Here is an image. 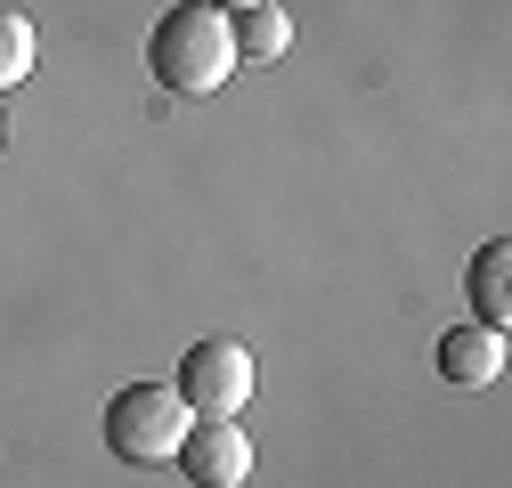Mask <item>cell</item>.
I'll return each instance as SVG.
<instances>
[{"mask_svg": "<svg viewBox=\"0 0 512 488\" xmlns=\"http://www.w3.org/2000/svg\"><path fill=\"white\" fill-rule=\"evenodd\" d=\"M147 66L171 98H212L228 74H236V41H228V17L204 9V0H179V9L155 17L147 33Z\"/></svg>", "mask_w": 512, "mask_h": 488, "instance_id": "cell-1", "label": "cell"}, {"mask_svg": "<svg viewBox=\"0 0 512 488\" xmlns=\"http://www.w3.org/2000/svg\"><path fill=\"white\" fill-rule=\"evenodd\" d=\"M204 9H220V17H236V9H261V0H204Z\"/></svg>", "mask_w": 512, "mask_h": 488, "instance_id": "cell-9", "label": "cell"}, {"mask_svg": "<svg viewBox=\"0 0 512 488\" xmlns=\"http://www.w3.org/2000/svg\"><path fill=\"white\" fill-rule=\"evenodd\" d=\"M464 301H472V326H512V244L504 236H488L480 253H472V269H464Z\"/></svg>", "mask_w": 512, "mask_h": 488, "instance_id": "cell-5", "label": "cell"}, {"mask_svg": "<svg viewBox=\"0 0 512 488\" xmlns=\"http://www.w3.org/2000/svg\"><path fill=\"white\" fill-rule=\"evenodd\" d=\"M179 399H187L196 423H236L252 407V350L228 342V334H204L179 358Z\"/></svg>", "mask_w": 512, "mask_h": 488, "instance_id": "cell-3", "label": "cell"}, {"mask_svg": "<svg viewBox=\"0 0 512 488\" xmlns=\"http://www.w3.org/2000/svg\"><path fill=\"white\" fill-rule=\"evenodd\" d=\"M439 375L464 383V391L496 383V375H504V334H496V326H472V318L447 326V334H439Z\"/></svg>", "mask_w": 512, "mask_h": 488, "instance_id": "cell-6", "label": "cell"}, {"mask_svg": "<svg viewBox=\"0 0 512 488\" xmlns=\"http://www.w3.org/2000/svg\"><path fill=\"white\" fill-rule=\"evenodd\" d=\"M187 423L196 415H187L179 383H122L106 399V448L122 464H171L179 440H187Z\"/></svg>", "mask_w": 512, "mask_h": 488, "instance_id": "cell-2", "label": "cell"}, {"mask_svg": "<svg viewBox=\"0 0 512 488\" xmlns=\"http://www.w3.org/2000/svg\"><path fill=\"white\" fill-rule=\"evenodd\" d=\"M228 41H236V57H285V49H293V17L277 9V0H261V9H236Z\"/></svg>", "mask_w": 512, "mask_h": 488, "instance_id": "cell-7", "label": "cell"}, {"mask_svg": "<svg viewBox=\"0 0 512 488\" xmlns=\"http://www.w3.org/2000/svg\"><path fill=\"white\" fill-rule=\"evenodd\" d=\"M196 488H244V472H252V440L236 432V423H187V440H179V456H171Z\"/></svg>", "mask_w": 512, "mask_h": 488, "instance_id": "cell-4", "label": "cell"}, {"mask_svg": "<svg viewBox=\"0 0 512 488\" xmlns=\"http://www.w3.org/2000/svg\"><path fill=\"white\" fill-rule=\"evenodd\" d=\"M25 74H33V25L9 9V0H0V90L25 82Z\"/></svg>", "mask_w": 512, "mask_h": 488, "instance_id": "cell-8", "label": "cell"}]
</instances>
